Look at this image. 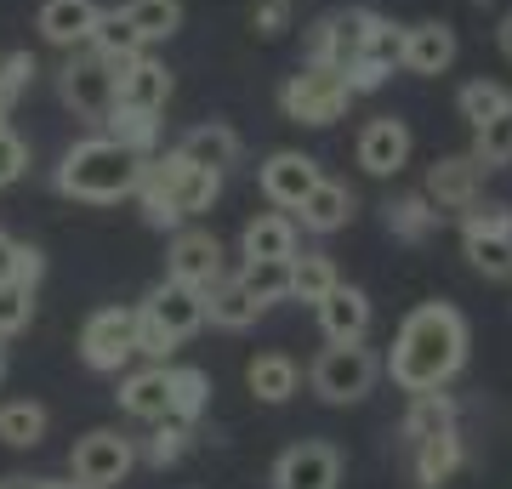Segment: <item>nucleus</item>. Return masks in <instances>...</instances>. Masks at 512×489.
Returning a JSON list of instances; mask_svg holds the SVG:
<instances>
[{"mask_svg":"<svg viewBox=\"0 0 512 489\" xmlns=\"http://www.w3.org/2000/svg\"><path fill=\"white\" fill-rule=\"evenodd\" d=\"M103 131H109L120 148H131L137 160H154V154H160V114H148V109H120V103H114Z\"/></svg>","mask_w":512,"mask_h":489,"instance_id":"obj_29","label":"nucleus"},{"mask_svg":"<svg viewBox=\"0 0 512 489\" xmlns=\"http://www.w3.org/2000/svg\"><path fill=\"white\" fill-rule=\"evenodd\" d=\"M336 285H342V273H336V262H330L325 251L291 256V302H308V308H319V302H325Z\"/></svg>","mask_w":512,"mask_h":489,"instance_id":"obj_31","label":"nucleus"},{"mask_svg":"<svg viewBox=\"0 0 512 489\" xmlns=\"http://www.w3.org/2000/svg\"><path fill=\"white\" fill-rule=\"evenodd\" d=\"M319 177H325L319 160L302 154V148H279V154H268L262 171H256V182H262V194H268L274 211H296V205L313 194V182H319Z\"/></svg>","mask_w":512,"mask_h":489,"instance_id":"obj_12","label":"nucleus"},{"mask_svg":"<svg viewBox=\"0 0 512 489\" xmlns=\"http://www.w3.org/2000/svg\"><path fill=\"white\" fill-rule=\"evenodd\" d=\"M40 273H46V256H40L35 245H18V268H12V285L35 290V285H40Z\"/></svg>","mask_w":512,"mask_h":489,"instance_id":"obj_45","label":"nucleus"},{"mask_svg":"<svg viewBox=\"0 0 512 489\" xmlns=\"http://www.w3.org/2000/svg\"><path fill=\"white\" fill-rule=\"evenodd\" d=\"M467 364V319L450 302H421L404 313L393 353H387V376L404 393H427V387H450Z\"/></svg>","mask_w":512,"mask_h":489,"instance_id":"obj_1","label":"nucleus"},{"mask_svg":"<svg viewBox=\"0 0 512 489\" xmlns=\"http://www.w3.org/2000/svg\"><path fill=\"white\" fill-rule=\"evenodd\" d=\"M342 484V450L325 438H302L274 461V489H336Z\"/></svg>","mask_w":512,"mask_h":489,"instance_id":"obj_11","label":"nucleus"},{"mask_svg":"<svg viewBox=\"0 0 512 489\" xmlns=\"http://www.w3.org/2000/svg\"><path fill=\"white\" fill-rule=\"evenodd\" d=\"M461 461H467L461 433H439V438L410 444V478H416V489H444L461 472Z\"/></svg>","mask_w":512,"mask_h":489,"instance_id":"obj_23","label":"nucleus"},{"mask_svg":"<svg viewBox=\"0 0 512 489\" xmlns=\"http://www.w3.org/2000/svg\"><path fill=\"white\" fill-rule=\"evenodd\" d=\"M0 489H46V478H29V472H6Z\"/></svg>","mask_w":512,"mask_h":489,"instance_id":"obj_47","label":"nucleus"},{"mask_svg":"<svg viewBox=\"0 0 512 489\" xmlns=\"http://www.w3.org/2000/svg\"><path fill=\"white\" fill-rule=\"evenodd\" d=\"M256 319H262V308L251 302V290L239 285V273H228L222 285L205 290V325H217V330H251Z\"/></svg>","mask_w":512,"mask_h":489,"instance_id":"obj_26","label":"nucleus"},{"mask_svg":"<svg viewBox=\"0 0 512 489\" xmlns=\"http://www.w3.org/2000/svg\"><path fill=\"white\" fill-rule=\"evenodd\" d=\"M92 52L103 57V63H109L114 74H120V69L131 63V57H143V52H148V40L137 35V29H131V18L120 12V6H114V12H103V23H97Z\"/></svg>","mask_w":512,"mask_h":489,"instance_id":"obj_30","label":"nucleus"},{"mask_svg":"<svg viewBox=\"0 0 512 489\" xmlns=\"http://www.w3.org/2000/svg\"><path fill=\"white\" fill-rule=\"evenodd\" d=\"M495 46H501V57L512 63V12L501 18V29H495Z\"/></svg>","mask_w":512,"mask_h":489,"instance_id":"obj_48","label":"nucleus"},{"mask_svg":"<svg viewBox=\"0 0 512 489\" xmlns=\"http://www.w3.org/2000/svg\"><path fill=\"white\" fill-rule=\"evenodd\" d=\"M114 103L120 109H148L160 114L165 103H171V69H165L160 57H131L126 69L114 74Z\"/></svg>","mask_w":512,"mask_h":489,"instance_id":"obj_17","label":"nucleus"},{"mask_svg":"<svg viewBox=\"0 0 512 489\" xmlns=\"http://www.w3.org/2000/svg\"><path fill=\"white\" fill-rule=\"evenodd\" d=\"M222 194V171H205L183 154V148H171V154H154L143 160V182H137V200H143V222L148 228H183L194 222L200 211H211Z\"/></svg>","mask_w":512,"mask_h":489,"instance_id":"obj_2","label":"nucleus"},{"mask_svg":"<svg viewBox=\"0 0 512 489\" xmlns=\"http://www.w3.org/2000/svg\"><path fill=\"white\" fill-rule=\"evenodd\" d=\"M478 6H490V0H478Z\"/></svg>","mask_w":512,"mask_h":489,"instance_id":"obj_51","label":"nucleus"},{"mask_svg":"<svg viewBox=\"0 0 512 489\" xmlns=\"http://www.w3.org/2000/svg\"><path fill=\"white\" fill-rule=\"evenodd\" d=\"M251 29L256 35H285V29H291V0H256L251 6Z\"/></svg>","mask_w":512,"mask_h":489,"instance_id":"obj_44","label":"nucleus"},{"mask_svg":"<svg viewBox=\"0 0 512 489\" xmlns=\"http://www.w3.org/2000/svg\"><path fill=\"white\" fill-rule=\"evenodd\" d=\"M57 97H63L80 120H97V126H103L109 109H114V69L92 52V46H80V52H69V63L57 69Z\"/></svg>","mask_w":512,"mask_h":489,"instance_id":"obj_8","label":"nucleus"},{"mask_svg":"<svg viewBox=\"0 0 512 489\" xmlns=\"http://www.w3.org/2000/svg\"><path fill=\"white\" fill-rule=\"evenodd\" d=\"M120 12L131 18V29H137L148 46H160V40H171L183 29V0H126Z\"/></svg>","mask_w":512,"mask_h":489,"instance_id":"obj_34","label":"nucleus"},{"mask_svg":"<svg viewBox=\"0 0 512 489\" xmlns=\"http://www.w3.org/2000/svg\"><path fill=\"white\" fill-rule=\"evenodd\" d=\"M137 353V308H97L80 325V359L97 376H120Z\"/></svg>","mask_w":512,"mask_h":489,"instance_id":"obj_7","label":"nucleus"},{"mask_svg":"<svg viewBox=\"0 0 512 489\" xmlns=\"http://www.w3.org/2000/svg\"><path fill=\"white\" fill-rule=\"evenodd\" d=\"M461 421V404L444 393V387H427V393H410V410H404V427L399 433L410 438V444H421V438H439V433H456Z\"/></svg>","mask_w":512,"mask_h":489,"instance_id":"obj_24","label":"nucleus"},{"mask_svg":"<svg viewBox=\"0 0 512 489\" xmlns=\"http://www.w3.org/2000/svg\"><path fill=\"white\" fill-rule=\"evenodd\" d=\"M57 194L63 200H86V205H120L137 194V182H143V160L120 148L103 131V137H80V143L63 148V160H57Z\"/></svg>","mask_w":512,"mask_h":489,"instance_id":"obj_3","label":"nucleus"},{"mask_svg":"<svg viewBox=\"0 0 512 489\" xmlns=\"http://www.w3.org/2000/svg\"><path fill=\"white\" fill-rule=\"evenodd\" d=\"M484 171H501V165H512V103L495 120H484V126H473V148H467Z\"/></svg>","mask_w":512,"mask_h":489,"instance_id":"obj_37","label":"nucleus"},{"mask_svg":"<svg viewBox=\"0 0 512 489\" xmlns=\"http://www.w3.org/2000/svg\"><path fill=\"white\" fill-rule=\"evenodd\" d=\"M211 410V376L200 364H171V421H194Z\"/></svg>","mask_w":512,"mask_h":489,"instance_id":"obj_33","label":"nucleus"},{"mask_svg":"<svg viewBox=\"0 0 512 489\" xmlns=\"http://www.w3.org/2000/svg\"><path fill=\"white\" fill-rule=\"evenodd\" d=\"M46 489H97V484H80V478L69 472V478H46Z\"/></svg>","mask_w":512,"mask_h":489,"instance_id":"obj_49","label":"nucleus"},{"mask_svg":"<svg viewBox=\"0 0 512 489\" xmlns=\"http://www.w3.org/2000/svg\"><path fill=\"white\" fill-rule=\"evenodd\" d=\"M348 109H353V86H348L342 69L302 63V69L279 86V114H285L291 126H336Z\"/></svg>","mask_w":512,"mask_h":489,"instance_id":"obj_4","label":"nucleus"},{"mask_svg":"<svg viewBox=\"0 0 512 489\" xmlns=\"http://www.w3.org/2000/svg\"><path fill=\"white\" fill-rule=\"evenodd\" d=\"M35 57L29 52H6L0 57V120H6V114H12V103H18L23 91H29V80H35Z\"/></svg>","mask_w":512,"mask_h":489,"instance_id":"obj_41","label":"nucleus"},{"mask_svg":"<svg viewBox=\"0 0 512 489\" xmlns=\"http://www.w3.org/2000/svg\"><path fill=\"white\" fill-rule=\"evenodd\" d=\"M433 228H439V205L427 200V188L387 200V234H393V239H404V245H421V239H433Z\"/></svg>","mask_w":512,"mask_h":489,"instance_id":"obj_27","label":"nucleus"},{"mask_svg":"<svg viewBox=\"0 0 512 489\" xmlns=\"http://www.w3.org/2000/svg\"><path fill=\"white\" fill-rule=\"evenodd\" d=\"M29 319H35V290L23 285H0V342H12V336H23L29 330Z\"/></svg>","mask_w":512,"mask_h":489,"instance_id":"obj_40","label":"nucleus"},{"mask_svg":"<svg viewBox=\"0 0 512 489\" xmlns=\"http://www.w3.org/2000/svg\"><path fill=\"white\" fill-rule=\"evenodd\" d=\"M194 165H205V171H228V165H239V131L222 126V120H211V126H194L177 143Z\"/></svg>","mask_w":512,"mask_h":489,"instance_id":"obj_28","label":"nucleus"},{"mask_svg":"<svg viewBox=\"0 0 512 489\" xmlns=\"http://www.w3.org/2000/svg\"><path fill=\"white\" fill-rule=\"evenodd\" d=\"M512 228V205L501 200H478L461 211V234H507Z\"/></svg>","mask_w":512,"mask_h":489,"instance_id":"obj_42","label":"nucleus"},{"mask_svg":"<svg viewBox=\"0 0 512 489\" xmlns=\"http://www.w3.org/2000/svg\"><path fill=\"white\" fill-rule=\"evenodd\" d=\"M245 387H251L262 404H285V399H296L302 370H296L291 353H256V359L245 364Z\"/></svg>","mask_w":512,"mask_h":489,"instance_id":"obj_25","label":"nucleus"},{"mask_svg":"<svg viewBox=\"0 0 512 489\" xmlns=\"http://www.w3.org/2000/svg\"><path fill=\"white\" fill-rule=\"evenodd\" d=\"M461 251H467L473 273L501 279V285L512 279V228H507V234H461Z\"/></svg>","mask_w":512,"mask_h":489,"instance_id":"obj_35","label":"nucleus"},{"mask_svg":"<svg viewBox=\"0 0 512 489\" xmlns=\"http://www.w3.org/2000/svg\"><path fill=\"white\" fill-rule=\"evenodd\" d=\"M52 416H46V404L35 399H6L0 404V444H12V450H35L40 438H46Z\"/></svg>","mask_w":512,"mask_h":489,"instance_id":"obj_32","label":"nucleus"},{"mask_svg":"<svg viewBox=\"0 0 512 489\" xmlns=\"http://www.w3.org/2000/svg\"><path fill=\"white\" fill-rule=\"evenodd\" d=\"M165 279H177V285H194V290H211L228 279V262H222V239L211 228H194L183 222L177 234H171V251H165Z\"/></svg>","mask_w":512,"mask_h":489,"instance_id":"obj_9","label":"nucleus"},{"mask_svg":"<svg viewBox=\"0 0 512 489\" xmlns=\"http://www.w3.org/2000/svg\"><path fill=\"white\" fill-rule=\"evenodd\" d=\"M148 319V325H160L171 342H188L194 330L205 325V290L194 285H177V279H165V285L148 290V302L137 308Z\"/></svg>","mask_w":512,"mask_h":489,"instance_id":"obj_14","label":"nucleus"},{"mask_svg":"<svg viewBox=\"0 0 512 489\" xmlns=\"http://www.w3.org/2000/svg\"><path fill=\"white\" fill-rule=\"evenodd\" d=\"M239 256L245 262H291L296 256V217L291 211H256L239 234Z\"/></svg>","mask_w":512,"mask_h":489,"instance_id":"obj_22","label":"nucleus"},{"mask_svg":"<svg viewBox=\"0 0 512 489\" xmlns=\"http://www.w3.org/2000/svg\"><path fill=\"white\" fill-rule=\"evenodd\" d=\"M376 376H382V359H376L365 342H348V347L330 342L325 353L313 359L308 387H313L325 404H359V399H370Z\"/></svg>","mask_w":512,"mask_h":489,"instance_id":"obj_5","label":"nucleus"},{"mask_svg":"<svg viewBox=\"0 0 512 489\" xmlns=\"http://www.w3.org/2000/svg\"><path fill=\"white\" fill-rule=\"evenodd\" d=\"M114 399L131 421H165L171 416V364H143V370L120 376Z\"/></svg>","mask_w":512,"mask_h":489,"instance_id":"obj_21","label":"nucleus"},{"mask_svg":"<svg viewBox=\"0 0 512 489\" xmlns=\"http://www.w3.org/2000/svg\"><path fill=\"white\" fill-rule=\"evenodd\" d=\"M97 23H103V6H97V0H40V12H35L40 40L57 46V52H80V46H92Z\"/></svg>","mask_w":512,"mask_h":489,"instance_id":"obj_15","label":"nucleus"},{"mask_svg":"<svg viewBox=\"0 0 512 489\" xmlns=\"http://www.w3.org/2000/svg\"><path fill=\"white\" fill-rule=\"evenodd\" d=\"M313 313H319V330H325V342H336V347L365 342V336H370V296H365L359 285H336Z\"/></svg>","mask_w":512,"mask_h":489,"instance_id":"obj_20","label":"nucleus"},{"mask_svg":"<svg viewBox=\"0 0 512 489\" xmlns=\"http://www.w3.org/2000/svg\"><path fill=\"white\" fill-rule=\"evenodd\" d=\"M456 63V29L439 18H427V23H410L404 29V74H421V80H433V74H444Z\"/></svg>","mask_w":512,"mask_h":489,"instance_id":"obj_18","label":"nucleus"},{"mask_svg":"<svg viewBox=\"0 0 512 489\" xmlns=\"http://www.w3.org/2000/svg\"><path fill=\"white\" fill-rule=\"evenodd\" d=\"M410 148H416L410 126H404V120H393V114H376V120L359 131L353 160H359V171H365V177H399L404 165H410Z\"/></svg>","mask_w":512,"mask_h":489,"instance_id":"obj_13","label":"nucleus"},{"mask_svg":"<svg viewBox=\"0 0 512 489\" xmlns=\"http://www.w3.org/2000/svg\"><path fill=\"white\" fill-rule=\"evenodd\" d=\"M188 444H194V427H188V421H171V416H165V421H154V438L143 444V461L165 472V467H177V461L188 455Z\"/></svg>","mask_w":512,"mask_h":489,"instance_id":"obj_38","label":"nucleus"},{"mask_svg":"<svg viewBox=\"0 0 512 489\" xmlns=\"http://www.w3.org/2000/svg\"><path fill=\"white\" fill-rule=\"evenodd\" d=\"M353 205H359V200H353L348 182L319 177V182H313V194L296 205L291 217H296V228H302V234H342V228L353 222Z\"/></svg>","mask_w":512,"mask_h":489,"instance_id":"obj_19","label":"nucleus"},{"mask_svg":"<svg viewBox=\"0 0 512 489\" xmlns=\"http://www.w3.org/2000/svg\"><path fill=\"white\" fill-rule=\"evenodd\" d=\"M131 467H137V444L126 433H114V427H97V433H86L69 450V472L80 484H97V489L126 484Z\"/></svg>","mask_w":512,"mask_h":489,"instance_id":"obj_10","label":"nucleus"},{"mask_svg":"<svg viewBox=\"0 0 512 489\" xmlns=\"http://www.w3.org/2000/svg\"><path fill=\"white\" fill-rule=\"evenodd\" d=\"M484 165L473 160V154H444V160L427 165V200L439 205V211H467V205H478V194H484Z\"/></svg>","mask_w":512,"mask_h":489,"instance_id":"obj_16","label":"nucleus"},{"mask_svg":"<svg viewBox=\"0 0 512 489\" xmlns=\"http://www.w3.org/2000/svg\"><path fill=\"white\" fill-rule=\"evenodd\" d=\"M18 245H23V239H12L6 228H0V285L12 279V268H18Z\"/></svg>","mask_w":512,"mask_h":489,"instance_id":"obj_46","label":"nucleus"},{"mask_svg":"<svg viewBox=\"0 0 512 489\" xmlns=\"http://www.w3.org/2000/svg\"><path fill=\"white\" fill-rule=\"evenodd\" d=\"M512 103V91L507 86H495V80H467V86L456 91V109L467 126H484V120H495V114Z\"/></svg>","mask_w":512,"mask_h":489,"instance_id":"obj_39","label":"nucleus"},{"mask_svg":"<svg viewBox=\"0 0 512 489\" xmlns=\"http://www.w3.org/2000/svg\"><path fill=\"white\" fill-rule=\"evenodd\" d=\"M23 171H29V143H23L6 120H0V188H12Z\"/></svg>","mask_w":512,"mask_h":489,"instance_id":"obj_43","label":"nucleus"},{"mask_svg":"<svg viewBox=\"0 0 512 489\" xmlns=\"http://www.w3.org/2000/svg\"><path fill=\"white\" fill-rule=\"evenodd\" d=\"M0 381H6V347H0Z\"/></svg>","mask_w":512,"mask_h":489,"instance_id":"obj_50","label":"nucleus"},{"mask_svg":"<svg viewBox=\"0 0 512 489\" xmlns=\"http://www.w3.org/2000/svg\"><path fill=\"white\" fill-rule=\"evenodd\" d=\"M376 18H382V12H370V6H336V12H325V18L308 29V63L348 74L353 63L365 57V40H370V29H376Z\"/></svg>","mask_w":512,"mask_h":489,"instance_id":"obj_6","label":"nucleus"},{"mask_svg":"<svg viewBox=\"0 0 512 489\" xmlns=\"http://www.w3.org/2000/svg\"><path fill=\"white\" fill-rule=\"evenodd\" d=\"M239 285L251 290V302L268 313L274 302H291V262H245Z\"/></svg>","mask_w":512,"mask_h":489,"instance_id":"obj_36","label":"nucleus"}]
</instances>
